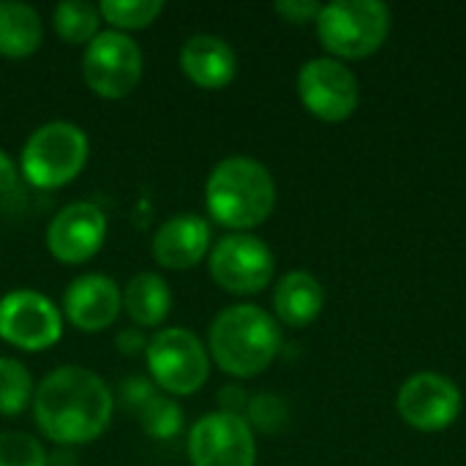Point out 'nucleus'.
I'll use <instances>...</instances> for the list:
<instances>
[{
    "label": "nucleus",
    "instance_id": "obj_1",
    "mask_svg": "<svg viewBox=\"0 0 466 466\" xmlns=\"http://www.w3.org/2000/svg\"><path fill=\"white\" fill-rule=\"evenodd\" d=\"M112 393L106 382L82 366L49 371L33 393V418L41 434L57 445H87L112 420Z\"/></svg>",
    "mask_w": 466,
    "mask_h": 466
},
{
    "label": "nucleus",
    "instance_id": "obj_2",
    "mask_svg": "<svg viewBox=\"0 0 466 466\" xmlns=\"http://www.w3.org/2000/svg\"><path fill=\"white\" fill-rule=\"evenodd\" d=\"M281 350V328L273 314L254 303L218 311L208 330V355L229 377L251 380L262 374Z\"/></svg>",
    "mask_w": 466,
    "mask_h": 466
},
{
    "label": "nucleus",
    "instance_id": "obj_3",
    "mask_svg": "<svg viewBox=\"0 0 466 466\" xmlns=\"http://www.w3.org/2000/svg\"><path fill=\"white\" fill-rule=\"evenodd\" d=\"M205 205L216 224L232 232H248L270 218L276 208V180L257 158H221L208 175Z\"/></svg>",
    "mask_w": 466,
    "mask_h": 466
},
{
    "label": "nucleus",
    "instance_id": "obj_4",
    "mask_svg": "<svg viewBox=\"0 0 466 466\" xmlns=\"http://www.w3.org/2000/svg\"><path fill=\"white\" fill-rule=\"evenodd\" d=\"M390 8L380 0H336L322 5L317 35L336 60H360L382 49L390 33Z\"/></svg>",
    "mask_w": 466,
    "mask_h": 466
},
{
    "label": "nucleus",
    "instance_id": "obj_5",
    "mask_svg": "<svg viewBox=\"0 0 466 466\" xmlns=\"http://www.w3.org/2000/svg\"><path fill=\"white\" fill-rule=\"evenodd\" d=\"M87 156H90V142L76 123L49 120L25 139L19 167L30 186L60 188L85 169Z\"/></svg>",
    "mask_w": 466,
    "mask_h": 466
},
{
    "label": "nucleus",
    "instance_id": "obj_6",
    "mask_svg": "<svg viewBox=\"0 0 466 466\" xmlns=\"http://www.w3.org/2000/svg\"><path fill=\"white\" fill-rule=\"evenodd\" d=\"M145 360L153 382L167 396H191L208 382L210 374L208 347L188 328L158 330L145 347Z\"/></svg>",
    "mask_w": 466,
    "mask_h": 466
},
{
    "label": "nucleus",
    "instance_id": "obj_7",
    "mask_svg": "<svg viewBox=\"0 0 466 466\" xmlns=\"http://www.w3.org/2000/svg\"><path fill=\"white\" fill-rule=\"evenodd\" d=\"M142 49L120 30H101L82 55V76L101 98H126L142 79Z\"/></svg>",
    "mask_w": 466,
    "mask_h": 466
},
{
    "label": "nucleus",
    "instance_id": "obj_8",
    "mask_svg": "<svg viewBox=\"0 0 466 466\" xmlns=\"http://www.w3.org/2000/svg\"><path fill=\"white\" fill-rule=\"evenodd\" d=\"M208 268L213 281L232 295L262 292L276 273V257L265 240L251 232H229L210 246Z\"/></svg>",
    "mask_w": 466,
    "mask_h": 466
},
{
    "label": "nucleus",
    "instance_id": "obj_9",
    "mask_svg": "<svg viewBox=\"0 0 466 466\" xmlns=\"http://www.w3.org/2000/svg\"><path fill=\"white\" fill-rule=\"evenodd\" d=\"M186 453L191 466H257V440L243 415L218 410L191 426Z\"/></svg>",
    "mask_w": 466,
    "mask_h": 466
},
{
    "label": "nucleus",
    "instance_id": "obj_10",
    "mask_svg": "<svg viewBox=\"0 0 466 466\" xmlns=\"http://www.w3.org/2000/svg\"><path fill=\"white\" fill-rule=\"evenodd\" d=\"M63 311L35 289H14L0 298V339L25 352H41L60 341Z\"/></svg>",
    "mask_w": 466,
    "mask_h": 466
},
{
    "label": "nucleus",
    "instance_id": "obj_11",
    "mask_svg": "<svg viewBox=\"0 0 466 466\" xmlns=\"http://www.w3.org/2000/svg\"><path fill=\"white\" fill-rule=\"evenodd\" d=\"M300 104L325 123H341L360 104V85L350 66L336 57H314L298 71Z\"/></svg>",
    "mask_w": 466,
    "mask_h": 466
},
{
    "label": "nucleus",
    "instance_id": "obj_12",
    "mask_svg": "<svg viewBox=\"0 0 466 466\" xmlns=\"http://www.w3.org/2000/svg\"><path fill=\"white\" fill-rule=\"evenodd\" d=\"M464 399L453 380L437 374V371H420L412 374L396 396V410L407 426L415 431H442L456 423L461 415Z\"/></svg>",
    "mask_w": 466,
    "mask_h": 466
},
{
    "label": "nucleus",
    "instance_id": "obj_13",
    "mask_svg": "<svg viewBox=\"0 0 466 466\" xmlns=\"http://www.w3.org/2000/svg\"><path fill=\"white\" fill-rule=\"evenodd\" d=\"M106 240V216L96 202H71L55 213L46 227V248L63 265H82L101 251Z\"/></svg>",
    "mask_w": 466,
    "mask_h": 466
},
{
    "label": "nucleus",
    "instance_id": "obj_14",
    "mask_svg": "<svg viewBox=\"0 0 466 466\" xmlns=\"http://www.w3.org/2000/svg\"><path fill=\"white\" fill-rule=\"evenodd\" d=\"M123 309V292L104 273L76 276L63 292V317L82 333L106 330Z\"/></svg>",
    "mask_w": 466,
    "mask_h": 466
},
{
    "label": "nucleus",
    "instance_id": "obj_15",
    "mask_svg": "<svg viewBox=\"0 0 466 466\" xmlns=\"http://www.w3.org/2000/svg\"><path fill=\"white\" fill-rule=\"evenodd\" d=\"M210 224L197 213L169 216L153 235V259L169 270H188L210 254Z\"/></svg>",
    "mask_w": 466,
    "mask_h": 466
},
{
    "label": "nucleus",
    "instance_id": "obj_16",
    "mask_svg": "<svg viewBox=\"0 0 466 466\" xmlns=\"http://www.w3.org/2000/svg\"><path fill=\"white\" fill-rule=\"evenodd\" d=\"M180 68L197 87L221 90L238 76V55L221 35L197 33L180 49Z\"/></svg>",
    "mask_w": 466,
    "mask_h": 466
},
{
    "label": "nucleus",
    "instance_id": "obj_17",
    "mask_svg": "<svg viewBox=\"0 0 466 466\" xmlns=\"http://www.w3.org/2000/svg\"><path fill=\"white\" fill-rule=\"evenodd\" d=\"M325 306V289L317 276L306 270H292L279 279L273 289V311L276 322L287 328H306L311 325Z\"/></svg>",
    "mask_w": 466,
    "mask_h": 466
},
{
    "label": "nucleus",
    "instance_id": "obj_18",
    "mask_svg": "<svg viewBox=\"0 0 466 466\" xmlns=\"http://www.w3.org/2000/svg\"><path fill=\"white\" fill-rule=\"evenodd\" d=\"M172 309V289L169 284L150 270H142L128 279L123 289V311L139 328H156L169 317Z\"/></svg>",
    "mask_w": 466,
    "mask_h": 466
},
{
    "label": "nucleus",
    "instance_id": "obj_19",
    "mask_svg": "<svg viewBox=\"0 0 466 466\" xmlns=\"http://www.w3.org/2000/svg\"><path fill=\"white\" fill-rule=\"evenodd\" d=\"M44 41V22L30 3L0 0V55L27 57Z\"/></svg>",
    "mask_w": 466,
    "mask_h": 466
},
{
    "label": "nucleus",
    "instance_id": "obj_20",
    "mask_svg": "<svg viewBox=\"0 0 466 466\" xmlns=\"http://www.w3.org/2000/svg\"><path fill=\"white\" fill-rule=\"evenodd\" d=\"M101 11L85 0H63L52 11V25L57 35L68 44H90L101 30Z\"/></svg>",
    "mask_w": 466,
    "mask_h": 466
},
{
    "label": "nucleus",
    "instance_id": "obj_21",
    "mask_svg": "<svg viewBox=\"0 0 466 466\" xmlns=\"http://www.w3.org/2000/svg\"><path fill=\"white\" fill-rule=\"evenodd\" d=\"M98 11L101 19L112 25V30L128 33L153 25L164 11V0H101Z\"/></svg>",
    "mask_w": 466,
    "mask_h": 466
},
{
    "label": "nucleus",
    "instance_id": "obj_22",
    "mask_svg": "<svg viewBox=\"0 0 466 466\" xmlns=\"http://www.w3.org/2000/svg\"><path fill=\"white\" fill-rule=\"evenodd\" d=\"M33 393L35 388L30 371L14 358H0V415L3 418L19 415L33 401Z\"/></svg>",
    "mask_w": 466,
    "mask_h": 466
},
{
    "label": "nucleus",
    "instance_id": "obj_23",
    "mask_svg": "<svg viewBox=\"0 0 466 466\" xmlns=\"http://www.w3.org/2000/svg\"><path fill=\"white\" fill-rule=\"evenodd\" d=\"M137 418H139L142 431L153 440H172L183 426V410L167 393H153L137 410Z\"/></svg>",
    "mask_w": 466,
    "mask_h": 466
},
{
    "label": "nucleus",
    "instance_id": "obj_24",
    "mask_svg": "<svg viewBox=\"0 0 466 466\" xmlns=\"http://www.w3.org/2000/svg\"><path fill=\"white\" fill-rule=\"evenodd\" d=\"M0 466H46V451L35 437L25 431H3Z\"/></svg>",
    "mask_w": 466,
    "mask_h": 466
},
{
    "label": "nucleus",
    "instance_id": "obj_25",
    "mask_svg": "<svg viewBox=\"0 0 466 466\" xmlns=\"http://www.w3.org/2000/svg\"><path fill=\"white\" fill-rule=\"evenodd\" d=\"M248 426L251 431H265V434H276L281 426H284V418H287V407L279 396H257L248 401Z\"/></svg>",
    "mask_w": 466,
    "mask_h": 466
},
{
    "label": "nucleus",
    "instance_id": "obj_26",
    "mask_svg": "<svg viewBox=\"0 0 466 466\" xmlns=\"http://www.w3.org/2000/svg\"><path fill=\"white\" fill-rule=\"evenodd\" d=\"M322 5L314 0H281L276 3V14L292 25H306V22H317Z\"/></svg>",
    "mask_w": 466,
    "mask_h": 466
},
{
    "label": "nucleus",
    "instance_id": "obj_27",
    "mask_svg": "<svg viewBox=\"0 0 466 466\" xmlns=\"http://www.w3.org/2000/svg\"><path fill=\"white\" fill-rule=\"evenodd\" d=\"M153 393H156V390H153L145 380H131V382L123 385V401H126V407H131L134 412H137Z\"/></svg>",
    "mask_w": 466,
    "mask_h": 466
},
{
    "label": "nucleus",
    "instance_id": "obj_28",
    "mask_svg": "<svg viewBox=\"0 0 466 466\" xmlns=\"http://www.w3.org/2000/svg\"><path fill=\"white\" fill-rule=\"evenodd\" d=\"M16 177H19V169H16L14 158L0 147V194L11 191L16 186Z\"/></svg>",
    "mask_w": 466,
    "mask_h": 466
},
{
    "label": "nucleus",
    "instance_id": "obj_29",
    "mask_svg": "<svg viewBox=\"0 0 466 466\" xmlns=\"http://www.w3.org/2000/svg\"><path fill=\"white\" fill-rule=\"evenodd\" d=\"M243 407H248V401H246V396H243L240 388H227V390L221 393V412L240 415Z\"/></svg>",
    "mask_w": 466,
    "mask_h": 466
},
{
    "label": "nucleus",
    "instance_id": "obj_30",
    "mask_svg": "<svg viewBox=\"0 0 466 466\" xmlns=\"http://www.w3.org/2000/svg\"><path fill=\"white\" fill-rule=\"evenodd\" d=\"M117 347H120V352L123 355H131V352H139V350H145L147 347V341L142 339V333L139 330H126V333H120L117 336Z\"/></svg>",
    "mask_w": 466,
    "mask_h": 466
}]
</instances>
